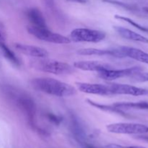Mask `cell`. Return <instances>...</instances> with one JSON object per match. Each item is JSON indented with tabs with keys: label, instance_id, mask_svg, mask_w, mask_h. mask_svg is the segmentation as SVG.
Instances as JSON below:
<instances>
[{
	"label": "cell",
	"instance_id": "6da1fadb",
	"mask_svg": "<svg viewBox=\"0 0 148 148\" xmlns=\"http://www.w3.org/2000/svg\"><path fill=\"white\" fill-rule=\"evenodd\" d=\"M7 96L25 115L33 130L42 135H49V132L38 126L36 122V105L34 100L28 94L11 86L4 88Z\"/></svg>",
	"mask_w": 148,
	"mask_h": 148
},
{
	"label": "cell",
	"instance_id": "7a4b0ae2",
	"mask_svg": "<svg viewBox=\"0 0 148 148\" xmlns=\"http://www.w3.org/2000/svg\"><path fill=\"white\" fill-rule=\"evenodd\" d=\"M30 85L35 90L57 97H69L77 94V90L69 84L50 77L34 78Z\"/></svg>",
	"mask_w": 148,
	"mask_h": 148
},
{
	"label": "cell",
	"instance_id": "3957f363",
	"mask_svg": "<svg viewBox=\"0 0 148 148\" xmlns=\"http://www.w3.org/2000/svg\"><path fill=\"white\" fill-rule=\"evenodd\" d=\"M30 66L36 70L54 75H69L75 72L74 66L69 64L46 58L32 59L30 61Z\"/></svg>",
	"mask_w": 148,
	"mask_h": 148
},
{
	"label": "cell",
	"instance_id": "277c9868",
	"mask_svg": "<svg viewBox=\"0 0 148 148\" xmlns=\"http://www.w3.org/2000/svg\"><path fill=\"white\" fill-rule=\"evenodd\" d=\"M27 32L38 40L56 44H68L71 42V39L64 36L53 33L48 28L36 27L30 26L27 28Z\"/></svg>",
	"mask_w": 148,
	"mask_h": 148
},
{
	"label": "cell",
	"instance_id": "5b68a950",
	"mask_svg": "<svg viewBox=\"0 0 148 148\" xmlns=\"http://www.w3.org/2000/svg\"><path fill=\"white\" fill-rule=\"evenodd\" d=\"M105 32L89 28H76L71 32L70 38L75 42L98 43L105 39Z\"/></svg>",
	"mask_w": 148,
	"mask_h": 148
},
{
	"label": "cell",
	"instance_id": "8992f818",
	"mask_svg": "<svg viewBox=\"0 0 148 148\" xmlns=\"http://www.w3.org/2000/svg\"><path fill=\"white\" fill-rule=\"evenodd\" d=\"M109 132L121 134H143L148 132V127L137 123H114L106 126Z\"/></svg>",
	"mask_w": 148,
	"mask_h": 148
},
{
	"label": "cell",
	"instance_id": "52a82bcc",
	"mask_svg": "<svg viewBox=\"0 0 148 148\" xmlns=\"http://www.w3.org/2000/svg\"><path fill=\"white\" fill-rule=\"evenodd\" d=\"M111 95H128L133 96L148 95V89L127 84L113 83L108 85Z\"/></svg>",
	"mask_w": 148,
	"mask_h": 148
},
{
	"label": "cell",
	"instance_id": "ba28073f",
	"mask_svg": "<svg viewBox=\"0 0 148 148\" xmlns=\"http://www.w3.org/2000/svg\"><path fill=\"white\" fill-rule=\"evenodd\" d=\"M143 71L141 66H133L124 69H110L101 71L98 72V75L101 78L106 80H114L119 78L130 77L142 72Z\"/></svg>",
	"mask_w": 148,
	"mask_h": 148
},
{
	"label": "cell",
	"instance_id": "9c48e42d",
	"mask_svg": "<svg viewBox=\"0 0 148 148\" xmlns=\"http://www.w3.org/2000/svg\"><path fill=\"white\" fill-rule=\"evenodd\" d=\"M75 85L77 87L78 90L79 91L85 92V93L104 95V96H110V95H111L108 85L81 82H77Z\"/></svg>",
	"mask_w": 148,
	"mask_h": 148
},
{
	"label": "cell",
	"instance_id": "30bf717a",
	"mask_svg": "<svg viewBox=\"0 0 148 148\" xmlns=\"http://www.w3.org/2000/svg\"><path fill=\"white\" fill-rule=\"evenodd\" d=\"M78 54L83 56H111L116 58L125 57L119 48L111 49H101L95 48H87L80 49L77 51Z\"/></svg>",
	"mask_w": 148,
	"mask_h": 148
},
{
	"label": "cell",
	"instance_id": "8fae6325",
	"mask_svg": "<svg viewBox=\"0 0 148 148\" xmlns=\"http://www.w3.org/2000/svg\"><path fill=\"white\" fill-rule=\"evenodd\" d=\"M14 48L20 53L35 58H47L49 53L46 49L31 45L23 44L17 43L14 44Z\"/></svg>",
	"mask_w": 148,
	"mask_h": 148
},
{
	"label": "cell",
	"instance_id": "7c38bea8",
	"mask_svg": "<svg viewBox=\"0 0 148 148\" xmlns=\"http://www.w3.org/2000/svg\"><path fill=\"white\" fill-rule=\"evenodd\" d=\"M74 67L83 71L98 72L113 69V66L108 64L103 63L96 61H80L74 63Z\"/></svg>",
	"mask_w": 148,
	"mask_h": 148
},
{
	"label": "cell",
	"instance_id": "4fadbf2b",
	"mask_svg": "<svg viewBox=\"0 0 148 148\" xmlns=\"http://www.w3.org/2000/svg\"><path fill=\"white\" fill-rule=\"evenodd\" d=\"M25 16L29 22L31 23L32 26L42 27V28H48L46 20L40 10L38 8L33 7V8L28 9L25 12Z\"/></svg>",
	"mask_w": 148,
	"mask_h": 148
},
{
	"label": "cell",
	"instance_id": "5bb4252c",
	"mask_svg": "<svg viewBox=\"0 0 148 148\" xmlns=\"http://www.w3.org/2000/svg\"><path fill=\"white\" fill-rule=\"evenodd\" d=\"M119 49L125 57L131 58L136 61L148 64V53H146L144 51L128 46H121Z\"/></svg>",
	"mask_w": 148,
	"mask_h": 148
},
{
	"label": "cell",
	"instance_id": "9a60e30c",
	"mask_svg": "<svg viewBox=\"0 0 148 148\" xmlns=\"http://www.w3.org/2000/svg\"><path fill=\"white\" fill-rule=\"evenodd\" d=\"M116 31L119 33L120 36L127 40H133V41L141 42V43H148V38L145 37L143 35H140L133 30L130 29L125 28V27H120V26H115L114 27Z\"/></svg>",
	"mask_w": 148,
	"mask_h": 148
},
{
	"label": "cell",
	"instance_id": "2e32d148",
	"mask_svg": "<svg viewBox=\"0 0 148 148\" xmlns=\"http://www.w3.org/2000/svg\"><path fill=\"white\" fill-rule=\"evenodd\" d=\"M87 103L88 104H90L92 106L95 107V108H98V109L101 110V111H106V112H110V113H115V114H120L121 116H127V114L124 111V110H121L120 108H117L113 104V105H106V104H101L99 103L95 102V101H92L90 99H87L86 100Z\"/></svg>",
	"mask_w": 148,
	"mask_h": 148
},
{
	"label": "cell",
	"instance_id": "e0dca14e",
	"mask_svg": "<svg viewBox=\"0 0 148 148\" xmlns=\"http://www.w3.org/2000/svg\"><path fill=\"white\" fill-rule=\"evenodd\" d=\"M116 107L121 110L124 109H141L148 110V102H121L114 104Z\"/></svg>",
	"mask_w": 148,
	"mask_h": 148
},
{
	"label": "cell",
	"instance_id": "ac0fdd59",
	"mask_svg": "<svg viewBox=\"0 0 148 148\" xmlns=\"http://www.w3.org/2000/svg\"><path fill=\"white\" fill-rule=\"evenodd\" d=\"M0 49H1V52H2L4 57H5L9 62H10L12 64H13L15 65V66H20V62L18 59V58L16 56V55L14 54V52H13L12 51H11L9 49L8 46L4 43V41H0Z\"/></svg>",
	"mask_w": 148,
	"mask_h": 148
},
{
	"label": "cell",
	"instance_id": "d6986e66",
	"mask_svg": "<svg viewBox=\"0 0 148 148\" xmlns=\"http://www.w3.org/2000/svg\"><path fill=\"white\" fill-rule=\"evenodd\" d=\"M70 121H71V127L72 129V131L75 133V135L79 138H81L84 135V130L80 121L78 119L77 116L75 114L72 113L70 114Z\"/></svg>",
	"mask_w": 148,
	"mask_h": 148
},
{
	"label": "cell",
	"instance_id": "ffe728a7",
	"mask_svg": "<svg viewBox=\"0 0 148 148\" xmlns=\"http://www.w3.org/2000/svg\"><path fill=\"white\" fill-rule=\"evenodd\" d=\"M114 17H115V18L117 19V20H123V21H124V22H126V23L130 24L131 25L134 26V27L137 28L138 30H141V31H143V32H145V33H148V27H144V26L141 25H140L139 23H137V22L134 21V20H132V19H130V18H129V17H125V16L118 15V14H116Z\"/></svg>",
	"mask_w": 148,
	"mask_h": 148
},
{
	"label": "cell",
	"instance_id": "44dd1931",
	"mask_svg": "<svg viewBox=\"0 0 148 148\" xmlns=\"http://www.w3.org/2000/svg\"><path fill=\"white\" fill-rule=\"evenodd\" d=\"M44 116L49 121L52 123L53 124L56 126H59L62 124L63 121V118L61 116L56 115V114H53L51 112H47L44 114Z\"/></svg>",
	"mask_w": 148,
	"mask_h": 148
},
{
	"label": "cell",
	"instance_id": "7402d4cb",
	"mask_svg": "<svg viewBox=\"0 0 148 148\" xmlns=\"http://www.w3.org/2000/svg\"><path fill=\"white\" fill-rule=\"evenodd\" d=\"M103 2L109 3V4H115V5L120 6V7L127 9V10H133V9H134V7H133L132 6L130 5V4H125V3L122 2V1H117V0H103Z\"/></svg>",
	"mask_w": 148,
	"mask_h": 148
},
{
	"label": "cell",
	"instance_id": "603a6c76",
	"mask_svg": "<svg viewBox=\"0 0 148 148\" xmlns=\"http://www.w3.org/2000/svg\"><path fill=\"white\" fill-rule=\"evenodd\" d=\"M131 77L137 82H148L147 72H140V73L133 75Z\"/></svg>",
	"mask_w": 148,
	"mask_h": 148
},
{
	"label": "cell",
	"instance_id": "cb8c5ba5",
	"mask_svg": "<svg viewBox=\"0 0 148 148\" xmlns=\"http://www.w3.org/2000/svg\"><path fill=\"white\" fill-rule=\"evenodd\" d=\"M104 148H146L142 146H123L117 144H108Z\"/></svg>",
	"mask_w": 148,
	"mask_h": 148
},
{
	"label": "cell",
	"instance_id": "d4e9b609",
	"mask_svg": "<svg viewBox=\"0 0 148 148\" xmlns=\"http://www.w3.org/2000/svg\"><path fill=\"white\" fill-rule=\"evenodd\" d=\"M66 1H71V2L79 3V4H85L87 2V0H66Z\"/></svg>",
	"mask_w": 148,
	"mask_h": 148
},
{
	"label": "cell",
	"instance_id": "484cf974",
	"mask_svg": "<svg viewBox=\"0 0 148 148\" xmlns=\"http://www.w3.org/2000/svg\"><path fill=\"white\" fill-rule=\"evenodd\" d=\"M5 40V36H4V32L1 30V29L0 28V41H4Z\"/></svg>",
	"mask_w": 148,
	"mask_h": 148
},
{
	"label": "cell",
	"instance_id": "4316f807",
	"mask_svg": "<svg viewBox=\"0 0 148 148\" xmlns=\"http://www.w3.org/2000/svg\"><path fill=\"white\" fill-rule=\"evenodd\" d=\"M138 137L139 139H141V140H145V141L148 142V137L147 136H139Z\"/></svg>",
	"mask_w": 148,
	"mask_h": 148
},
{
	"label": "cell",
	"instance_id": "83f0119b",
	"mask_svg": "<svg viewBox=\"0 0 148 148\" xmlns=\"http://www.w3.org/2000/svg\"><path fill=\"white\" fill-rule=\"evenodd\" d=\"M144 10H145V11L146 12H147V13H148V8H147V7H145V8H144Z\"/></svg>",
	"mask_w": 148,
	"mask_h": 148
},
{
	"label": "cell",
	"instance_id": "f1b7e54d",
	"mask_svg": "<svg viewBox=\"0 0 148 148\" xmlns=\"http://www.w3.org/2000/svg\"><path fill=\"white\" fill-rule=\"evenodd\" d=\"M88 146V147H86L85 148H93L92 147H91V146H90V145H87Z\"/></svg>",
	"mask_w": 148,
	"mask_h": 148
}]
</instances>
